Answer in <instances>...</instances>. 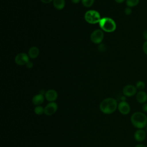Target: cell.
<instances>
[{
	"label": "cell",
	"instance_id": "ffe728a7",
	"mask_svg": "<svg viewBox=\"0 0 147 147\" xmlns=\"http://www.w3.org/2000/svg\"><path fill=\"white\" fill-rule=\"evenodd\" d=\"M131 12H132V10L131 7H126L124 10V13L126 15H130L131 14Z\"/></svg>",
	"mask_w": 147,
	"mask_h": 147
},
{
	"label": "cell",
	"instance_id": "30bf717a",
	"mask_svg": "<svg viewBox=\"0 0 147 147\" xmlns=\"http://www.w3.org/2000/svg\"><path fill=\"white\" fill-rule=\"evenodd\" d=\"M45 99L49 102H55L57 97H58V94L56 91H55L53 89H50L47 90L45 93Z\"/></svg>",
	"mask_w": 147,
	"mask_h": 147
},
{
	"label": "cell",
	"instance_id": "9a60e30c",
	"mask_svg": "<svg viewBox=\"0 0 147 147\" xmlns=\"http://www.w3.org/2000/svg\"><path fill=\"white\" fill-rule=\"evenodd\" d=\"M65 0H53V5L57 10H61L65 6Z\"/></svg>",
	"mask_w": 147,
	"mask_h": 147
},
{
	"label": "cell",
	"instance_id": "cb8c5ba5",
	"mask_svg": "<svg viewBox=\"0 0 147 147\" xmlns=\"http://www.w3.org/2000/svg\"><path fill=\"white\" fill-rule=\"evenodd\" d=\"M26 67L28 68H31L33 67V63H32L31 61H29V62H28V63H26Z\"/></svg>",
	"mask_w": 147,
	"mask_h": 147
},
{
	"label": "cell",
	"instance_id": "8992f818",
	"mask_svg": "<svg viewBox=\"0 0 147 147\" xmlns=\"http://www.w3.org/2000/svg\"><path fill=\"white\" fill-rule=\"evenodd\" d=\"M58 109V105L55 102H49L44 107V114L47 116L53 115Z\"/></svg>",
	"mask_w": 147,
	"mask_h": 147
},
{
	"label": "cell",
	"instance_id": "e0dca14e",
	"mask_svg": "<svg viewBox=\"0 0 147 147\" xmlns=\"http://www.w3.org/2000/svg\"><path fill=\"white\" fill-rule=\"evenodd\" d=\"M140 0H126V4L127 7H133L138 5Z\"/></svg>",
	"mask_w": 147,
	"mask_h": 147
},
{
	"label": "cell",
	"instance_id": "277c9868",
	"mask_svg": "<svg viewBox=\"0 0 147 147\" xmlns=\"http://www.w3.org/2000/svg\"><path fill=\"white\" fill-rule=\"evenodd\" d=\"M84 19L86 22L91 24L99 23L101 20L99 13L94 10H90L86 12L84 14Z\"/></svg>",
	"mask_w": 147,
	"mask_h": 147
},
{
	"label": "cell",
	"instance_id": "d6986e66",
	"mask_svg": "<svg viewBox=\"0 0 147 147\" xmlns=\"http://www.w3.org/2000/svg\"><path fill=\"white\" fill-rule=\"evenodd\" d=\"M81 1L83 5L86 7H91L94 2V0H81Z\"/></svg>",
	"mask_w": 147,
	"mask_h": 147
},
{
	"label": "cell",
	"instance_id": "7402d4cb",
	"mask_svg": "<svg viewBox=\"0 0 147 147\" xmlns=\"http://www.w3.org/2000/svg\"><path fill=\"white\" fill-rule=\"evenodd\" d=\"M142 50L144 53L147 55V41H145L142 45Z\"/></svg>",
	"mask_w": 147,
	"mask_h": 147
},
{
	"label": "cell",
	"instance_id": "9c48e42d",
	"mask_svg": "<svg viewBox=\"0 0 147 147\" xmlns=\"http://www.w3.org/2000/svg\"><path fill=\"white\" fill-rule=\"evenodd\" d=\"M119 112L122 115H127L130 111V106L126 101H121L118 104Z\"/></svg>",
	"mask_w": 147,
	"mask_h": 147
},
{
	"label": "cell",
	"instance_id": "3957f363",
	"mask_svg": "<svg viewBox=\"0 0 147 147\" xmlns=\"http://www.w3.org/2000/svg\"><path fill=\"white\" fill-rule=\"evenodd\" d=\"M99 24L102 30L108 33L115 31L117 28L115 21L112 18L109 17H104L101 18Z\"/></svg>",
	"mask_w": 147,
	"mask_h": 147
},
{
	"label": "cell",
	"instance_id": "5b68a950",
	"mask_svg": "<svg viewBox=\"0 0 147 147\" xmlns=\"http://www.w3.org/2000/svg\"><path fill=\"white\" fill-rule=\"evenodd\" d=\"M104 37V33L101 29H96L92 32L90 36L91 41L94 44H100Z\"/></svg>",
	"mask_w": 147,
	"mask_h": 147
},
{
	"label": "cell",
	"instance_id": "ba28073f",
	"mask_svg": "<svg viewBox=\"0 0 147 147\" xmlns=\"http://www.w3.org/2000/svg\"><path fill=\"white\" fill-rule=\"evenodd\" d=\"M29 56L25 53H20L17 54L15 57V62L19 65H26L29 61Z\"/></svg>",
	"mask_w": 147,
	"mask_h": 147
},
{
	"label": "cell",
	"instance_id": "4dcf8cb0",
	"mask_svg": "<svg viewBox=\"0 0 147 147\" xmlns=\"http://www.w3.org/2000/svg\"><path fill=\"white\" fill-rule=\"evenodd\" d=\"M145 128H146V130H147V124H146V127H145Z\"/></svg>",
	"mask_w": 147,
	"mask_h": 147
},
{
	"label": "cell",
	"instance_id": "7c38bea8",
	"mask_svg": "<svg viewBox=\"0 0 147 147\" xmlns=\"http://www.w3.org/2000/svg\"><path fill=\"white\" fill-rule=\"evenodd\" d=\"M45 99L44 95L39 93L33 96L32 102L35 106H39L43 103Z\"/></svg>",
	"mask_w": 147,
	"mask_h": 147
},
{
	"label": "cell",
	"instance_id": "ac0fdd59",
	"mask_svg": "<svg viewBox=\"0 0 147 147\" xmlns=\"http://www.w3.org/2000/svg\"><path fill=\"white\" fill-rule=\"evenodd\" d=\"M136 87L137 90H139L140 91L143 90L145 87V83L142 80H139L137 82L136 84Z\"/></svg>",
	"mask_w": 147,
	"mask_h": 147
},
{
	"label": "cell",
	"instance_id": "f546056e",
	"mask_svg": "<svg viewBox=\"0 0 147 147\" xmlns=\"http://www.w3.org/2000/svg\"><path fill=\"white\" fill-rule=\"evenodd\" d=\"M126 96H122L121 97V101H126Z\"/></svg>",
	"mask_w": 147,
	"mask_h": 147
},
{
	"label": "cell",
	"instance_id": "2e32d148",
	"mask_svg": "<svg viewBox=\"0 0 147 147\" xmlns=\"http://www.w3.org/2000/svg\"><path fill=\"white\" fill-rule=\"evenodd\" d=\"M34 113L37 115H41L44 114V107L41 105L36 106L34 108Z\"/></svg>",
	"mask_w": 147,
	"mask_h": 147
},
{
	"label": "cell",
	"instance_id": "4316f807",
	"mask_svg": "<svg viewBox=\"0 0 147 147\" xmlns=\"http://www.w3.org/2000/svg\"><path fill=\"white\" fill-rule=\"evenodd\" d=\"M135 147H147V146H146L144 144H137Z\"/></svg>",
	"mask_w": 147,
	"mask_h": 147
},
{
	"label": "cell",
	"instance_id": "5bb4252c",
	"mask_svg": "<svg viewBox=\"0 0 147 147\" xmlns=\"http://www.w3.org/2000/svg\"><path fill=\"white\" fill-rule=\"evenodd\" d=\"M39 53V49L37 47H32L28 51V56L31 59H36L38 57Z\"/></svg>",
	"mask_w": 147,
	"mask_h": 147
},
{
	"label": "cell",
	"instance_id": "44dd1931",
	"mask_svg": "<svg viewBox=\"0 0 147 147\" xmlns=\"http://www.w3.org/2000/svg\"><path fill=\"white\" fill-rule=\"evenodd\" d=\"M98 48L99 51H100V52H104V51L106 50V46H105V45L103 44H100Z\"/></svg>",
	"mask_w": 147,
	"mask_h": 147
},
{
	"label": "cell",
	"instance_id": "8fae6325",
	"mask_svg": "<svg viewBox=\"0 0 147 147\" xmlns=\"http://www.w3.org/2000/svg\"><path fill=\"white\" fill-rule=\"evenodd\" d=\"M146 132L143 129H138L134 133V138L137 142H142L146 138Z\"/></svg>",
	"mask_w": 147,
	"mask_h": 147
},
{
	"label": "cell",
	"instance_id": "4fadbf2b",
	"mask_svg": "<svg viewBox=\"0 0 147 147\" xmlns=\"http://www.w3.org/2000/svg\"><path fill=\"white\" fill-rule=\"evenodd\" d=\"M136 98L139 103L144 104L147 102V94L143 90L139 91L136 95Z\"/></svg>",
	"mask_w": 147,
	"mask_h": 147
},
{
	"label": "cell",
	"instance_id": "52a82bcc",
	"mask_svg": "<svg viewBox=\"0 0 147 147\" xmlns=\"http://www.w3.org/2000/svg\"><path fill=\"white\" fill-rule=\"evenodd\" d=\"M137 88L136 86L132 84L126 85L122 90V93L124 96L127 97H131L137 94Z\"/></svg>",
	"mask_w": 147,
	"mask_h": 147
},
{
	"label": "cell",
	"instance_id": "d4e9b609",
	"mask_svg": "<svg viewBox=\"0 0 147 147\" xmlns=\"http://www.w3.org/2000/svg\"><path fill=\"white\" fill-rule=\"evenodd\" d=\"M142 36L144 37V38L147 41V30H145L144 32H143V34H142Z\"/></svg>",
	"mask_w": 147,
	"mask_h": 147
},
{
	"label": "cell",
	"instance_id": "83f0119b",
	"mask_svg": "<svg viewBox=\"0 0 147 147\" xmlns=\"http://www.w3.org/2000/svg\"><path fill=\"white\" fill-rule=\"evenodd\" d=\"M117 3H123L125 0H114Z\"/></svg>",
	"mask_w": 147,
	"mask_h": 147
},
{
	"label": "cell",
	"instance_id": "7a4b0ae2",
	"mask_svg": "<svg viewBox=\"0 0 147 147\" xmlns=\"http://www.w3.org/2000/svg\"><path fill=\"white\" fill-rule=\"evenodd\" d=\"M130 121L133 126L138 129H144L147 124V116L144 112L136 111L131 114Z\"/></svg>",
	"mask_w": 147,
	"mask_h": 147
},
{
	"label": "cell",
	"instance_id": "6da1fadb",
	"mask_svg": "<svg viewBox=\"0 0 147 147\" xmlns=\"http://www.w3.org/2000/svg\"><path fill=\"white\" fill-rule=\"evenodd\" d=\"M118 104L117 100L114 98H107L100 103L99 110L105 114H111L116 111L118 108Z\"/></svg>",
	"mask_w": 147,
	"mask_h": 147
},
{
	"label": "cell",
	"instance_id": "f1b7e54d",
	"mask_svg": "<svg viewBox=\"0 0 147 147\" xmlns=\"http://www.w3.org/2000/svg\"><path fill=\"white\" fill-rule=\"evenodd\" d=\"M71 1L74 3H78L81 0H71Z\"/></svg>",
	"mask_w": 147,
	"mask_h": 147
},
{
	"label": "cell",
	"instance_id": "603a6c76",
	"mask_svg": "<svg viewBox=\"0 0 147 147\" xmlns=\"http://www.w3.org/2000/svg\"><path fill=\"white\" fill-rule=\"evenodd\" d=\"M142 110L144 113H147V103H145L142 105Z\"/></svg>",
	"mask_w": 147,
	"mask_h": 147
},
{
	"label": "cell",
	"instance_id": "484cf974",
	"mask_svg": "<svg viewBox=\"0 0 147 147\" xmlns=\"http://www.w3.org/2000/svg\"><path fill=\"white\" fill-rule=\"evenodd\" d=\"M41 2L44 3H50L51 2L53 1V0H40Z\"/></svg>",
	"mask_w": 147,
	"mask_h": 147
}]
</instances>
